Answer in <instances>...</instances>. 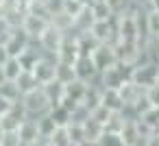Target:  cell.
<instances>
[{
  "label": "cell",
  "mask_w": 159,
  "mask_h": 146,
  "mask_svg": "<svg viewBox=\"0 0 159 146\" xmlns=\"http://www.w3.org/2000/svg\"><path fill=\"white\" fill-rule=\"evenodd\" d=\"M20 103H22L26 116H31V118H42V116H46V113L52 111V100L48 98V94H46L44 87H37V89L24 94L20 98Z\"/></svg>",
  "instance_id": "cell-1"
},
{
  "label": "cell",
  "mask_w": 159,
  "mask_h": 146,
  "mask_svg": "<svg viewBox=\"0 0 159 146\" xmlns=\"http://www.w3.org/2000/svg\"><path fill=\"white\" fill-rule=\"evenodd\" d=\"M89 57H92V61H94V66H96L98 72H105V70H109V68H113V66L118 63L116 48H113L111 44H98L96 50H94Z\"/></svg>",
  "instance_id": "cell-2"
},
{
  "label": "cell",
  "mask_w": 159,
  "mask_h": 146,
  "mask_svg": "<svg viewBox=\"0 0 159 146\" xmlns=\"http://www.w3.org/2000/svg\"><path fill=\"white\" fill-rule=\"evenodd\" d=\"M116 57L122 63H137L139 55H142V44L139 42H131V39H120L116 46Z\"/></svg>",
  "instance_id": "cell-3"
},
{
  "label": "cell",
  "mask_w": 159,
  "mask_h": 146,
  "mask_svg": "<svg viewBox=\"0 0 159 146\" xmlns=\"http://www.w3.org/2000/svg\"><path fill=\"white\" fill-rule=\"evenodd\" d=\"M157 79H159V63H157V61L146 63V66H135L133 76H131V81H135L137 85H142V87H146V89H148L150 85H155Z\"/></svg>",
  "instance_id": "cell-4"
},
{
  "label": "cell",
  "mask_w": 159,
  "mask_h": 146,
  "mask_svg": "<svg viewBox=\"0 0 159 146\" xmlns=\"http://www.w3.org/2000/svg\"><path fill=\"white\" fill-rule=\"evenodd\" d=\"M63 31H59L57 26H48L44 33H42V37H39V44H42V48H44V52L46 55H57L59 52V46H61V42H63Z\"/></svg>",
  "instance_id": "cell-5"
},
{
  "label": "cell",
  "mask_w": 159,
  "mask_h": 146,
  "mask_svg": "<svg viewBox=\"0 0 159 146\" xmlns=\"http://www.w3.org/2000/svg\"><path fill=\"white\" fill-rule=\"evenodd\" d=\"M26 118H29V116H26L22 103H16L11 111H7L5 116H0V126H2L5 131H18L20 124H22Z\"/></svg>",
  "instance_id": "cell-6"
},
{
  "label": "cell",
  "mask_w": 159,
  "mask_h": 146,
  "mask_svg": "<svg viewBox=\"0 0 159 146\" xmlns=\"http://www.w3.org/2000/svg\"><path fill=\"white\" fill-rule=\"evenodd\" d=\"M48 26H50V20H46V18H42V16H35V13H29V11H26V18H24V22H22V29H24L33 39H39L42 33H44Z\"/></svg>",
  "instance_id": "cell-7"
},
{
  "label": "cell",
  "mask_w": 159,
  "mask_h": 146,
  "mask_svg": "<svg viewBox=\"0 0 159 146\" xmlns=\"http://www.w3.org/2000/svg\"><path fill=\"white\" fill-rule=\"evenodd\" d=\"M74 70H76V79H81V81H94L100 72L96 70V66H94V61H92V57L89 55H81L76 61H74Z\"/></svg>",
  "instance_id": "cell-8"
},
{
  "label": "cell",
  "mask_w": 159,
  "mask_h": 146,
  "mask_svg": "<svg viewBox=\"0 0 159 146\" xmlns=\"http://www.w3.org/2000/svg\"><path fill=\"white\" fill-rule=\"evenodd\" d=\"M18 133H20V137H22V144H24V146H26V144H33V142H37V139H42L39 122H37V118H31V116L20 124Z\"/></svg>",
  "instance_id": "cell-9"
},
{
  "label": "cell",
  "mask_w": 159,
  "mask_h": 146,
  "mask_svg": "<svg viewBox=\"0 0 159 146\" xmlns=\"http://www.w3.org/2000/svg\"><path fill=\"white\" fill-rule=\"evenodd\" d=\"M120 94H122V100H124V107H126V105H135V103L146 94V87L137 85L135 81H126V83L120 87Z\"/></svg>",
  "instance_id": "cell-10"
},
{
  "label": "cell",
  "mask_w": 159,
  "mask_h": 146,
  "mask_svg": "<svg viewBox=\"0 0 159 146\" xmlns=\"http://www.w3.org/2000/svg\"><path fill=\"white\" fill-rule=\"evenodd\" d=\"M120 39L139 42V31H137L135 16H120Z\"/></svg>",
  "instance_id": "cell-11"
},
{
  "label": "cell",
  "mask_w": 159,
  "mask_h": 146,
  "mask_svg": "<svg viewBox=\"0 0 159 146\" xmlns=\"http://www.w3.org/2000/svg\"><path fill=\"white\" fill-rule=\"evenodd\" d=\"M83 126H85V146H96L100 142V137L105 135V126L100 122H96L94 118H89Z\"/></svg>",
  "instance_id": "cell-12"
},
{
  "label": "cell",
  "mask_w": 159,
  "mask_h": 146,
  "mask_svg": "<svg viewBox=\"0 0 159 146\" xmlns=\"http://www.w3.org/2000/svg\"><path fill=\"white\" fill-rule=\"evenodd\" d=\"M102 105H105V107H109L111 111H122V109H124V100H122L120 89L102 87Z\"/></svg>",
  "instance_id": "cell-13"
},
{
  "label": "cell",
  "mask_w": 159,
  "mask_h": 146,
  "mask_svg": "<svg viewBox=\"0 0 159 146\" xmlns=\"http://www.w3.org/2000/svg\"><path fill=\"white\" fill-rule=\"evenodd\" d=\"M107 5L111 7L113 16H133L139 9L135 0H107Z\"/></svg>",
  "instance_id": "cell-14"
},
{
  "label": "cell",
  "mask_w": 159,
  "mask_h": 146,
  "mask_svg": "<svg viewBox=\"0 0 159 146\" xmlns=\"http://www.w3.org/2000/svg\"><path fill=\"white\" fill-rule=\"evenodd\" d=\"M16 83H18V87H20L22 96H24V94H29V92H33V89H37V87H42V83L37 81V76L33 74V70H24V72L16 79Z\"/></svg>",
  "instance_id": "cell-15"
},
{
  "label": "cell",
  "mask_w": 159,
  "mask_h": 146,
  "mask_svg": "<svg viewBox=\"0 0 159 146\" xmlns=\"http://www.w3.org/2000/svg\"><path fill=\"white\" fill-rule=\"evenodd\" d=\"M87 87H89V83H87V81L74 79L72 83H68V85H66V96H68V98H72V100H76V103H83Z\"/></svg>",
  "instance_id": "cell-16"
},
{
  "label": "cell",
  "mask_w": 159,
  "mask_h": 146,
  "mask_svg": "<svg viewBox=\"0 0 159 146\" xmlns=\"http://www.w3.org/2000/svg\"><path fill=\"white\" fill-rule=\"evenodd\" d=\"M94 22H96V18H94V13H92V7L87 5V9H85L81 16L74 18V29H72V31H76V33H87V31H92Z\"/></svg>",
  "instance_id": "cell-17"
},
{
  "label": "cell",
  "mask_w": 159,
  "mask_h": 146,
  "mask_svg": "<svg viewBox=\"0 0 159 146\" xmlns=\"http://www.w3.org/2000/svg\"><path fill=\"white\" fill-rule=\"evenodd\" d=\"M44 89H46L48 98L52 100V107L61 105V100H63V96H66V83H61V81H57V79H55L52 83L44 85Z\"/></svg>",
  "instance_id": "cell-18"
},
{
  "label": "cell",
  "mask_w": 159,
  "mask_h": 146,
  "mask_svg": "<svg viewBox=\"0 0 159 146\" xmlns=\"http://www.w3.org/2000/svg\"><path fill=\"white\" fill-rule=\"evenodd\" d=\"M2 70H5V76L9 81H16L22 72H24V66L20 61V57H9L5 63H2Z\"/></svg>",
  "instance_id": "cell-19"
},
{
  "label": "cell",
  "mask_w": 159,
  "mask_h": 146,
  "mask_svg": "<svg viewBox=\"0 0 159 146\" xmlns=\"http://www.w3.org/2000/svg\"><path fill=\"white\" fill-rule=\"evenodd\" d=\"M98 44H100V42H98L89 31H87V33H79V52H81V55H92Z\"/></svg>",
  "instance_id": "cell-20"
},
{
  "label": "cell",
  "mask_w": 159,
  "mask_h": 146,
  "mask_svg": "<svg viewBox=\"0 0 159 146\" xmlns=\"http://www.w3.org/2000/svg\"><path fill=\"white\" fill-rule=\"evenodd\" d=\"M76 79V70H74V63H66V61H57V81L61 83H72Z\"/></svg>",
  "instance_id": "cell-21"
},
{
  "label": "cell",
  "mask_w": 159,
  "mask_h": 146,
  "mask_svg": "<svg viewBox=\"0 0 159 146\" xmlns=\"http://www.w3.org/2000/svg\"><path fill=\"white\" fill-rule=\"evenodd\" d=\"M50 24H52V26H57L59 31L68 33V31H72V29H74V18H72V16H68L66 11H59V13H55V16L50 18Z\"/></svg>",
  "instance_id": "cell-22"
},
{
  "label": "cell",
  "mask_w": 159,
  "mask_h": 146,
  "mask_svg": "<svg viewBox=\"0 0 159 146\" xmlns=\"http://www.w3.org/2000/svg\"><path fill=\"white\" fill-rule=\"evenodd\" d=\"M0 94H2L5 98H9L11 103H20V98H22V92H20V87H18V83L16 81H5V83H0Z\"/></svg>",
  "instance_id": "cell-23"
},
{
  "label": "cell",
  "mask_w": 159,
  "mask_h": 146,
  "mask_svg": "<svg viewBox=\"0 0 159 146\" xmlns=\"http://www.w3.org/2000/svg\"><path fill=\"white\" fill-rule=\"evenodd\" d=\"M37 122H39V133H42V137H50L57 129H59V124L55 122V118L50 116V113H46V116H42V118H37Z\"/></svg>",
  "instance_id": "cell-24"
},
{
  "label": "cell",
  "mask_w": 159,
  "mask_h": 146,
  "mask_svg": "<svg viewBox=\"0 0 159 146\" xmlns=\"http://www.w3.org/2000/svg\"><path fill=\"white\" fill-rule=\"evenodd\" d=\"M85 9H87V2H85V0H63V5H61V11H66V13L72 16V18L81 16Z\"/></svg>",
  "instance_id": "cell-25"
},
{
  "label": "cell",
  "mask_w": 159,
  "mask_h": 146,
  "mask_svg": "<svg viewBox=\"0 0 159 146\" xmlns=\"http://www.w3.org/2000/svg\"><path fill=\"white\" fill-rule=\"evenodd\" d=\"M66 129H68L70 139H72V144H74V146H85V126H83V124L70 122Z\"/></svg>",
  "instance_id": "cell-26"
},
{
  "label": "cell",
  "mask_w": 159,
  "mask_h": 146,
  "mask_svg": "<svg viewBox=\"0 0 159 146\" xmlns=\"http://www.w3.org/2000/svg\"><path fill=\"white\" fill-rule=\"evenodd\" d=\"M50 116L55 118V122H57L59 126H68V124L72 122V111H70V109H66L63 105H57V107H52Z\"/></svg>",
  "instance_id": "cell-27"
},
{
  "label": "cell",
  "mask_w": 159,
  "mask_h": 146,
  "mask_svg": "<svg viewBox=\"0 0 159 146\" xmlns=\"http://www.w3.org/2000/svg\"><path fill=\"white\" fill-rule=\"evenodd\" d=\"M48 142L52 144V146H74L72 144V139H70V133H68V129L66 126H59L50 137H48Z\"/></svg>",
  "instance_id": "cell-28"
},
{
  "label": "cell",
  "mask_w": 159,
  "mask_h": 146,
  "mask_svg": "<svg viewBox=\"0 0 159 146\" xmlns=\"http://www.w3.org/2000/svg\"><path fill=\"white\" fill-rule=\"evenodd\" d=\"M89 7H92V13H94L96 20H109V18L113 16L111 7L107 5V0H96V2L89 5Z\"/></svg>",
  "instance_id": "cell-29"
},
{
  "label": "cell",
  "mask_w": 159,
  "mask_h": 146,
  "mask_svg": "<svg viewBox=\"0 0 159 146\" xmlns=\"http://www.w3.org/2000/svg\"><path fill=\"white\" fill-rule=\"evenodd\" d=\"M124 122H126V116H124L122 111H113V113H111V118H109V122L105 124V131L120 133V131H122V126H124Z\"/></svg>",
  "instance_id": "cell-30"
},
{
  "label": "cell",
  "mask_w": 159,
  "mask_h": 146,
  "mask_svg": "<svg viewBox=\"0 0 159 146\" xmlns=\"http://www.w3.org/2000/svg\"><path fill=\"white\" fill-rule=\"evenodd\" d=\"M89 118H92V109L85 107L83 103H79V105L72 109V122H76V124H85Z\"/></svg>",
  "instance_id": "cell-31"
},
{
  "label": "cell",
  "mask_w": 159,
  "mask_h": 146,
  "mask_svg": "<svg viewBox=\"0 0 159 146\" xmlns=\"http://www.w3.org/2000/svg\"><path fill=\"white\" fill-rule=\"evenodd\" d=\"M139 120H142V122H146L152 131H159V107H150L146 113H142V116H139Z\"/></svg>",
  "instance_id": "cell-32"
},
{
  "label": "cell",
  "mask_w": 159,
  "mask_h": 146,
  "mask_svg": "<svg viewBox=\"0 0 159 146\" xmlns=\"http://www.w3.org/2000/svg\"><path fill=\"white\" fill-rule=\"evenodd\" d=\"M98 146H126L122 135L120 133H113V131H105V135L100 137Z\"/></svg>",
  "instance_id": "cell-33"
},
{
  "label": "cell",
  "mask_w": 159,
  "mask_h": 146,
  "mask_svg": "<svg viewBox=\"0 0 159 146\" xmlns=\"http://www.w3.org/2000/svg\"><path fill=\"white\" fill-rule=\"evenodd\" d=\"M111 113H113V111H111L109 107H105V105L100 103V105H98V107H96V109L92 111V118H94L96 122H100V124L105 126V124L109 122V118H111Z\"/></svg>",
  "instance_id": "cell-34"
},
{
  "label": "cell",
  "mask_w": 159,
  "mask_h": 146,
  "mask_svg": "<svg viewBox=\"0 0 159 146\" xmlns=\"http://www.w3.org/2000/svg\"><path fill=\"white\" fill-rule=\"evenodd\" d=\"M0 146H24V144H22V137L18 131H5Z\"/></svg>",
  "instance_id": "cell-35"
},
{
  "label": "cell",
  "mask_w": 159,
  "mask_h": 146,
  "mask_svg": "<svg viewBox=\"0 0 159 146\" xmlns=\"http://www.w3.org/2000/svg\"><path fill=\"white\" fill-rule=\"evenodd\" d=\"M148 31L152 37H159V11H148Z\"/></svg>",
  "instance_id": "cell-36"
},
{
  "label": "cell",
  "mask_w": 159,
  "mask_h": 146,
  "mask_svg": "<svg viewBox=\"0 0 159 146\" xmlns=\"http://www.w3.org/2000/svg\"><path fill=\"white\" fill-rule=\"evenodd\" d=\"M11 33H13V29H11V24L2 18V16H0V44H7L9 42V37H11Z\"/></svg>",
  "instance_id": "cell-37"
},
{
  "label": "cell",
  "mask_w": 159,
  "mask_h": 146,
  "mask_svg": "<svg viewBox=\"0 0 159 146\" xmlns=\"http://www.w3.org/2000/svg\"><path fill=\"white\" fill-rule=\"evenodd\" d=\"M146 96H148V100H150L152 107H159V83L150 85V87L146 89Z\"/></svg>",
  "instance_id": "cell-38"
},
{
  "label": "cell",
  "mask_w": 159,
  "mask_h": 146,
  "mask_svg": "<svg viewBox=\"0 0 159 146\" xmlns=\"http://www.w3.org/2000/svg\"><path fill=\"white\" fill-rule=\"evenodd\" d=\"M13 105H16V103H11L9 98H5L2 94H0V116H5L7 111H11V109H13Z\"/></svg>",
  "instance_id": "cell-39"
},
{
  "label": "cell",
  "mask_w": 159,
  "mask_h": 146,
  "mask_svg": "<svg viewBox=\"0 0 159 146\" xmlns=\"http://www.w3.org/2000/svg\"><path fill=\"white\" fill-rule=\"evenodd\" d=\"M146 146H159V131H155L150 137H146Z\"/></svg>",
  "instance_id": "cell-40"
},
{
  "label": "cell",
  "mask_w": 159,
  "mask_h": 146,
  "mask_svg": "<svg viewBox=\"0 0 159 146\" xmlns=\"http://www.w3.org/2000/svg\"><path fill=\"white\" fill-rule=\"evenodd\" d=\"M7 59H9V52H7V48H5L2 44H0V66H2Z\"/></svg>",
  "instance_id": "cell-41"
},
{
  "label": "cell",
  "mask_w": 159,
  "mask_h": 146,
  "mask_svg": "<svg viewBox=\"0 0 159 146\" xmlns=\"http://www.w3.org/2000/svg\"><path fill=\"white\" fill-rule=\"evenodd\" d=\"M26 146H48V139L42 137V139H37V142H33V144H26Z\"/></svg>",
  "instance_id": "cell-42"
},
{
  "label": "cell",
  "mask_w": 159,
  "mask_h": 146,
  "mask_svg": "<svg viewBox=\"0 0 159 146\" xmlns=\"http://www.w3.org/2000/svg\"><path fill=\"white\" fill-rule=\"evenodd\" d=\"M150 7H152V11H159V0H150Z\"/></svg>",
  "instance_id": "cell-43"
},
{
  "label": "cell",
  "mask_w": 159,
  "mask_h": 146,
  "mask_svg": "<svg viewBox=\"0 0 159 146\" xmlns=\"http://www.w3.org/2000/svg\"><path fill=\"white\" fill-rule=\"evenodd\" d=\"M2 135H5V129H2V126H0V142H2Z\"/></svg>",
  "instance_id": "cell-44"
},
{
  "label": "cell",
  "mask_w": 159,
  "mask_h": 146,
  "mask_svg": "<svg viewBox=\"0 0 159 146\" xmlns=\"http://www.w3.org/2000/svg\"><path fill=\"white\" fill-rule=\"evenodd\" d=\"M39 2H44V5H50V2H52V0H39Z\"/></svg>",
  "instance_id": "cell-45"
},
{
  "label": "cell",
  "mask_w": 159,
  "mask_h": 146,
  "mask_svg": "<svg viewBox=\"0 0 159 146\" xmlns=\"http://www.w3.org/2000/svg\"><path fill=\"white\" fill-rule=\"evenodd\" d=\"M2 2H5V0H0V7H2Z\"/></svg>",
  "instance_id": "cell-46"
},
{
  "label": "cell",
  "mask_w": 159,
  "mask_h": 146,
  "mask_svg": "<svg viewBox=\"0 0 159 146\" xmlns=\"http://www.w3.org/2000/svg\"><path fill=\"white\" fill-rule=\"evenodd\" d=\"M157 83H159V79H157Z\"/></svg>",
  "instance_id": "cell-47"
}]
</instances>
